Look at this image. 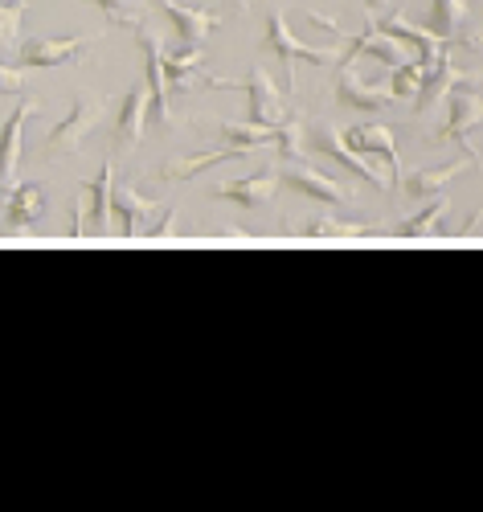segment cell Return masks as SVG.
I'll use <instances>...</instances> for the list:
<instances>
[{"mask_svg":"<svg viewBox=\"0 0 483 512\" xmlns=\"http://www.w3.org/2000/svg\"><path fill=\"white\" fill-rule=\"evenodd\" d=\"M78 197L86 201V218H91L95 230L107 238L111 234V222H115V160H103L99 177L91 185H82Z\"/></svg>","mask_w":483,"mask_h":512,"instance_id":"5bb4252c","label":"cell"},{"mask_svg":"<svg viewBox=\"0 0 483 512\" xmlns=\"http://www.w3.org/2000/svg\"><path fill=\"white\" fill-rule=\"evenodd\" d=\"M164 17L172 21V29H177V41L181 46H205V37L222 25V17L217 13H205V9H185L181 0H160Z\"/></svg>","mask_w":483,"mask_h":512,"instance_id":"e0dca14e","label":"cell"},{"mask_svg":"<svg viewBox=\"0 0 483 512\" xmlns=\"http://www.w3.org/2000/svg\"><path fill=\"white\" fill-rule=\"evenodd\" d=\"M91 5L107 17V25L115 29H140V13H144V0H91Z\"/></svg>","mask_w":483,"mask_h":512,"instance_id":"f1b7e54d","label":"cell"},{"mask_svg":"<svg viewBox=\"0 0 483 512\" xmlns=\"http://www.w3.org/2000/svg\"><path fill=\"white\" fill-rule=\"evenodd\" d=\"M230 78H209V87H226ZM230 87H242L246 95H250V111H246V119L250 123H258V127H279V123H287V99L279 95V87L271 82V74L262 70V66H254L250 74H246V82H230Z\"/></svg>","mask_w":483,"mask_h":512,"instance_id":"5b68a950","label":"cell"},{"mask_svg":"<svg viewBox=\"0 0 483 512\" xmlns=\"http://www.w3.org/2000/svg\"><path fill=\"white\" fill-rule=\"evenodd\" d=\"M103 107H107L103 95L78 91L66 119L46 127V136H41V144H37V156H74V152H82L86 140H91V132L99 127V119H103Z\"/></svg>","mask_w":483,"mask_h":512,"instance_id":"6da1fadb","label":"cell"},{"mask_svg":"<svg viewBox=\"0 0 483 512\" xmlns=\"http://www.w3.org/2000/svg\"><path fill=\"white\" fill-rule=\"evenodd\" d=\"M275 148H279V156L291 160V164L303 160V152H307V132H303V123H299V119L279 123V140H275Z\"/></svg>","mask_w":483,"mask_h":512,"instance_id":"f546056e","label":"cell"},{"mask_svg":"<svg viewBox=\"0 0 483 512\" xmlns=\"http://www.w3.org/2000/svg\"><path fill=\"white\" fill-rule=\"evenodd\" d=\"M459 82H467V70L463 66H455V54L447 50L438 62H430V70H426V82H422V91H418V99H414V111H430L434 103H443Z\"/></svg>","mask_w":483,"mask_h":512,"instance_id":"2e32d148","label":"cell"},{"mask_svg":"<svg viewBox=\"0 0 483 512\" xmlns=\"http://www.w3.org/2000/svg\"><path fill=\"white\" fill-rule=\"evenodd\" d=\"M307 140H312V148H316V152H324V156H332L336 164H344L357 181H365V185H373V189H381V193H385V189H393V177H389V173H381V168H373V160H369V156H361L353 144H348V140L336 132L332 123H316L312 132H307Z\"/></svg>","mask_w":483,"mask_h":512,"instance_id":"277c9868","label":"cell"},{"mask_svg":"<svg viewBox=\"0 0 483 512\" xmlns=\"http://www.w3.org/2000/svg\"><path fill=\"white\" fill-rule=\"evenodd\" d=\"M262 46L283 58V78H287L291 91H295V66L299 62H312V66H336V62H344V50H336V46H312V41H299L287 29V17L279 9H271V17H267V37H262Z\"/></svg>","mask_w":483,"mask_h":512,"instance_id":"7a4b0ae2","label":"cell"},{"mask_svg":"<svg viewBox=\"0 0 483 512\" xmlns=\"http://www.w3.org/2000/svg\"><path fill=\"white\" fill-rule=\"evenodd\" d=\"M279 193V177H275V168H258V173L242 177V181H226V185H217V197L238 205V209H262V205H271V197Z\"/></svg>","mask_w":483,"mask_h":512,"instance_id":"9a60e30c","label":"cell"},{"mask_svg":"<svg viewBox=\"0 0 483 512\" xmlns=\"http://www.w3.org/2000/svg\"><path fill=\"white\" fill-rule=\"evenodd\" d=\"M344 140L353 144L361 156H377L381 164H385V173L393 177V189H402V181H406V168H402V152H398V140H393V132L385 123H357V127H348L344 132Z\"/></svg>","mask_w":483,"mask_h":512,"instance_id":"52a82bcc","label":"cell"},{"mask_svg":"<svg viewBox=\"0 0 483 512\" xmlns=\"http://www.w3.org/2000/svg\"><path fill=\"white\" fill-rule=\"evenodd\" d=\"M21 87H25V74H17V66L9 62H0V99L21 95Z\"/></svg>","mask_w":483,"mask_h":512,"instance_id":"1f68e13d","label":"cell"},{"mask_svg":"<svg viewBox=\"0 0 483 512\" xmlns=\"http://www.w3.org/2000/svg\"><path fill=\"white\" fill-rule=\"evenodd\" d=\"M279 181H283L287 189H295L299 197H312L316 205H353V201H357L348 185H340V181L316 173V168H303V164L279 168Z\"/></svg>","mask_w":483,"mask_h":512,"instance_id":"8fae6325","label":"cell"},{"mask_svg":"<svg viewBox=\"0 0 483 512\" xmlns=\"http://www.w3.org/2000/svg\"><path fill=\"white\" fill-rule=\"evenodd\" d=\"M426 70H430L426 58L393 66V74H389V91H393V99H398V103H414L418 91H422V82H426Z\"/></svg>","mask_w":483,"mask_h":512,"instance_id":"83f0119b","label":"cell"},{"mask_svg":"<svg viewBox=\"0 0 483 512\" xmlns=\"http://www.w3.org/2000/svg\"><path fill=\"white\" fill-rule=\"evenodd\" d=\"M447 213H451V201L438 193V197H430V201L414 213V218H406L398 230H393V238H398V242H434V238H438V222H443Z\"/></svg>","mask_w":483,"mask_h":512,"instance_id":"7402d4cb","label":"cell"},{"mask_svg":"<svg viewBox=\"0 0 483 512\" xmlns=\"http://www.w3.org/2000/svg\"><path fill=\"white\" fill-rule=\"evenodd\" d=\"M336 99H340L344 107H353V111H381V107L398 103L389 87H373V82H365V78L357 74V66H348V58H344L340 70H336Z\"/></svg>","mask_w":483,"mask_h":512,"instance_id":"7c38bea8","label":"cell"},{"mask_svg":"<svg viewBox=\"0 0 483 512\" xmlns=\"http://www.w3.org/2000/svg\"><path fill=\"white\" fill-rule=\"evenodd\" d=\"M344 41H353V46L344 50V58H357V54H365V58H377L381 66H402V62H410V54H406V41L402 37H393V33H385L381 25H365L357 37H344Z\"/></svg>","mask_w":483,"mask_h":512,"instance_id":"4fadbf2b","label":"cell"},{"mask_svg":"<svg viewBox=\"0 0 483 512\" xmlns=\"http://www.w3.org/2000/svg\"><path fill=\"white\" fill-rule=\"evenodd\" d=\"M201 62H205V46H181L177 54H168L164 58L168 91H189L193 87V74H201Z\"/></svg>","mask_w":483,"mask_h":512,"instance_id":"484cf974","label":"cell"},{"mask_svg":"<svg viewBox=\"0 0 483 512\" xmlns=\"http://www.w3.org/2000/svg\"><path fill=\"white\" fill-rule=\"evenodd\" d=\"M213 136L222 140L226 148H242V152H254V148H275L279 140V127H258V123H217Z\"/></svg>","mask_w":483,"mask_h":512,"instance_id":"cb8c5ba5","label":"cell"},{"mask_svg":"<svg viewBox=\"0 0 483 512\" xmlns=\"http://www.w3.org/2000/svg\"><path fill=\"white\" fill-rule=\"evenodd\" d=\"M136 46H140V58H144V82H148V91H152V119L160 127H168L172 123V111H168V70H164L160 37L140 25L136 29Z\"/></svg>","mask_w":483,"mask_h":512,"instance_id":"9c48e42d","label":"cell"},{"mask_svg":"<svg viewBox=\"0 0 483 512\" xmlns=\"http://www.w3.org/2000/svg\"><path fill=\"white\" fill-rule=\"evenodd\" d=\"M148 111H152V91H148V82L140 78L136 87L123 95V107H119V123L111 132V152L115 156H131L140 148L144 127H148Z\"/></svg>","mask_w":483,"mask_h":512,"instance_id":"8992f818","label":"cell"},{"mask_svg":"<svg viewBox=\"0 0 483 512\" xmlns=\"http://www.w3.org/2000/svg\"><path fill=\"white\" fill-rule=\"evenodd\" d=\"M46 209H50L46 189H41L37 181H25V185H17V189L5 197V226H9V230H29L33 222L46 218Z\"/></svg>","mask_w":483,"mask_h":512,"instance_id":"ac0fdd59","label":"cell"},{"mask_svg":"<svg viewBox=\"0 0 483 512\" xmlns=\"http://www.w3.org/2000/svg\"><path fill=\"white\" fill-rule=\"evenodd\" d=\"M21 17H25V0H0V62H17L21 50Z\"/></svg>","mask_w":483,"mask_h":512,"instance_id":"4316f807","label":"cell"},{"mask_svg":"<svg viewBox=\"0 0 483 512\" xmlns=\"http://www.w3.org/2000/svg\"><path fill=\"white\" fill-rule=\"evenodd\" d=\"M483 123V99L475 87L459 82V87L447 95V123L430 136V144H463L467 156H475V132Z\"/></svg>","mask_w":483,"mask_h":512,"instance_id":"3957f363","label":"cell"},{"mask_svg":"<svg viewBox=\"0 0 483 512\" xmlns=\"http://www.w3.org/2000/svg\"><path fill=\"white\" fill-rule=\"evenodd\" d=\"M250 5V0H234V9H246Z\"/></svg>","mask_w":483,"mask_h":512,"instance_id":"836d02e7","label":"cell"},{"mask_svg":"<svg viewBox=\"0 0 483 512\" xmlns=\"http://www.w3.org/2000/svg\"><path fill=\"white\" fill-rule=\"evenodd\" d=\"M471 160L475 156H463V160H451V164H443V168H422V173H410L406 181H402V193L406 197H414V201H430V197H438L451 181H459L467 168H471Z\"/></svg>","mask_w":483,"mask_h":512,"instance_id":"ffe728a7","label":"cell"},{"mask_svg":"<svg viewBox=\"0 0 483 512\" xmlns=\"http://www.w3.org/2000/svg\"><path fill=\"white\" fill-rule=\"evenodd\" d=\"M37 115V103L25 99L0 127V197H9L17 189V173H21V152H25V123Z\"/></svg>","mask_w":483,"mask_h":512,"instance_id":"ba28073f","label":"cell"},{"mask_svg":"<svg viewBox=\"0 0 483 512\" xmlns=\"http://www.w3.org/2000/svg\"><path fill=\"white\" fill-rule=\"evenodd\" d=\"M381 29L385 33H393V37H402L406 46H414L426 62H438L447 50H451V41H443L438 33H430V29H418V25H410V21H402V17H393V13H385L381 17Z\"/></svg>","mask_w":483,"mask_h":512,"instance_id":"603a6c76","label":"cell"},{"mask_svg":"<svg viewBox=\"0 0 483 512\" xmlns=\"http://www.w3.org/2000/svg\"><path fill=\"white\" fill-rule=\"evenodd\" d=\"M377 234V226H361V222H340V218H312L303 226L307 242H357Z\"/></svg>","mask_w":483,"mask_h":512,"instance_id":"d4e9b609","label":"cell"},{"mask_svg":"<svg viewBox=\"0 0 483 512\" xmlns=\"http://www.w3.org/2000/svg\"><path fill=\"white\" fill-rule=\"evenodd\" d=\"M177 238V209H164L160 226H148V246H168Z\"/></svg>","mask_w":483,"mask_h":512,"instance_id":"4dcf8cb0","label":"cell"},{"mask_svg":"<svg viewBox=\"0 0 483 512\" xmlns=\"http://www.w3.org/2000/svg\"><path fill=\"white\" fill-rule=\"evenodd\" d=\"M152 201H144L131 185H115V218H119V238L123 242H136L140 230L152 222Z\"/></svg>","mask_w":483,"mask_h":512,"instance_id":"44dd1931","label":"cell"},{"mask_svg":"<svg viewBox=\"0 0 483 512\" xmlns=\"http://www.w3.org/2000/svg\"><path fill=\"white\" fill-rule=\"evenodd\" d=\"M91 37H25L17 50L21 70H50V66H70Z\"/></svg>","mask_w":483,"mask_h":512,"instance_id":"30bf717a","label":"cell"},{"mask_svg":"<svg viewBox=\"0 0 483 512\" xmlns=\"http://www.w3.org/2000/svg\"><path fill=\"white\" fill-rule=\"evenodd\" d=\"M365 13H369V21H381L389 13V0H365Z\"/></svg>","mask_w":483,"mask_h":512,"instance_id":"d6a6232c","label":"cell"},{"mask_svg":"<svg viewBox=\"0 0 483 512\" xmlns=\"http://www.w3.org/2000/svg\"><path fill=\"white\" fill-rule=\"evenodd\" d=\"M467 21H471V9H467V0H430V21L426 29L438 33L443 41H463V46L475 50V37H467Z\"/></svg>","mask_w":483,"mask_h":512,"instance_id":"d6986e66","label":"cell"}]
</instances>
